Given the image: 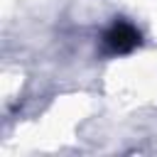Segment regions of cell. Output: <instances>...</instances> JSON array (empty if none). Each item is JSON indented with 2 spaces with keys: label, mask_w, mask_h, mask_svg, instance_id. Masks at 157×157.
I'll return each instance as SVG.
<instances>
[{
  "label": "cell",
  "mask_w": 157,
  "mask_h": 157,
  "mask_svg": "<svg viewBox=\"0 0 157 157\" xmlns=\"http://www.w3.org/2000/svg\"><path fill=\"white\" fill-rule=\"evenodd\" d=\"M101 44H103V54H108V56H123V54L135 52L142 44V34H140V29L132 22H128L123 17L120 20L115 17L105 27V32L101 37Z\"/></svg>",
  "instance_id": "1"
}]
</instances>
